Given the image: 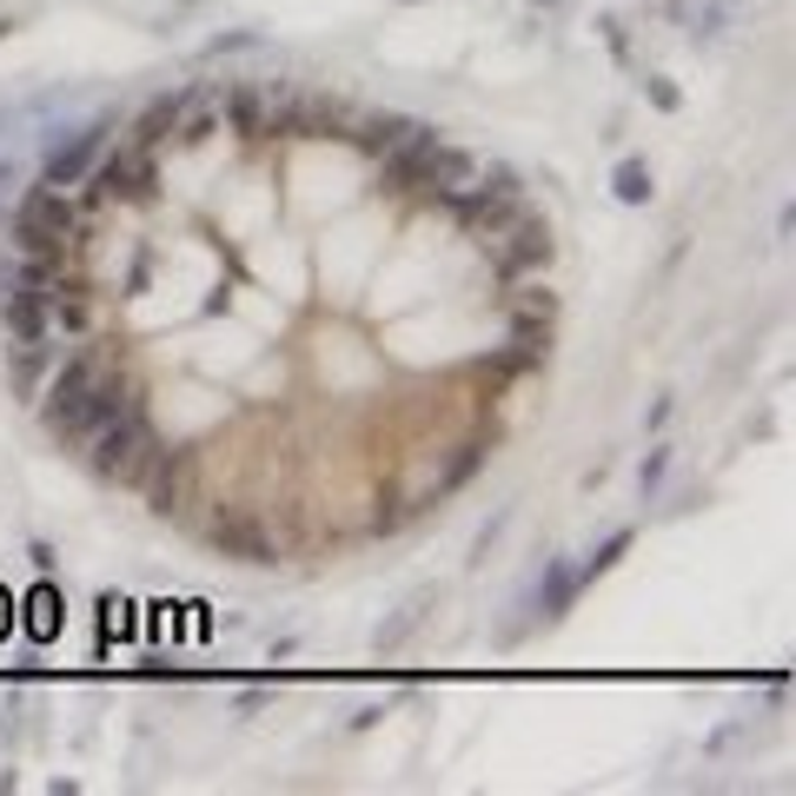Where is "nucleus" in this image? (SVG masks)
<instances>
[{
  "label": "nucleus",
  "mask_w": 796,
  "mask_h": 796,
  "mask_svg": "<svg viewBox=\"0 0 796 796\" xmlns=\"http://www.w3.org/2000/svg\"><path fill=\"white\" fill-rule=\"evenodd\" d=\"M67 199L47 186V192H27V207L14 213V246L34 253V259H60V233H67Z\"/></svg>",
  "instance_id": "1"
},
{
  "label": "nucleus",
  "mask_w": 796,
  "mask_h": 796,
  "mask_svg": "<svg viewBox=\"0 0 796 796\" xmlns=\"http://www.w3.org/2000/svg\"><path fill=\"white\" fill-rule=\"evenodd\" d=\"M146 452V425H140V406H126L120 419H107L93 439H87V465L93 472H107V478H120V472H133V458Z\"/></svg>",
  "instance_id": "2"
},
{
  "label": "nucleus",
  "mask_w": 796,
  "mask_h": 796,
  "mask_svg": "<svg viewBox=\"0 0 796 796\" xmlns=\"http://www.w3.org/2000/svg\"><path fill=\"white\" fill-rule=\"evenodd\" d=\"M419 186H432V192H445V199H458L465 186H478V159L472 153H458V146H425V179Z\"/></svg>",
  "instance_id": "3"
},
{
  "label": "nucleus",
  "mask_w": 796,
  "mask_h": 796,
  "mask_svg": "<svg viewBox=\"0 0 796 796\" xmlns=\"http://www.w3.org/2000/svg\"><path fill=\"white\" fill-rule=\"evenodd\" d=\"M100 133H107V126H87V133H74L67 146H54V153H47V186H74V179H87L93 159H100Z\"/></svg>",
  "instance_id": "4"
},
{
  "label": "nucleus",
  "mask_w": 796,
  "mask_h": 796,
  "mask_svg": "<svg viewBox=\"0 0 796 796\" xmlns=\"http://www.w3.org/2000/svg\"><path fill=\"white\" fill-rule=\"evenodd\" d=\"M153 166L133 159V153H113V159H93V192H146Z\"/></svg>",
  "instance_id": "5"
},
{
  "label": "nucleus",
  "mask_w": 796,
  "mask_h": 796,
  "mask_svg": "<svg viewBox=\"0 0 796 796\" xmlns=\"http://www.w3.org/2000/svg\"><path fill=\"white\" fill-rule=\"evenodd\" d=\"M425 611H432V590H419L412 605H406V611H398V618H391V624L378 631V651H398V644H406V638H412V631L425 624Z\"/></svg>",
  "instance_id": "6"
},
{
  "label": "nucleus",
  "mask_w": 796,
  "mask_h": 796,
  "mask_svg": "<svg viewBox=\"0 0 796 796\" xmlns=\"http://www.w3.org/2000/svg\"><path fill=\"white\" fill-rule=\"evenodd\" d=\"M618 199H631V207H638V199H651V173H644V159H624V166H618Z\"/></svg>",
  "instance_id": "7"
},
{
  "label": "nucleus",
  "mask_w": 796,
  "mask_h": 796,
  "mask_svg": "<svg viewBox=\"0 0 796 796\" xmlns=\"http://www.w3.org/2000/svg\"><path fill=\"white\" fill-rule=\"evenodd\" d=\"M664 465H671V452H651V465H644V491H651V485L664 478Z\"/></svg>",
  "instance_id": "8"
}]
</instances>
